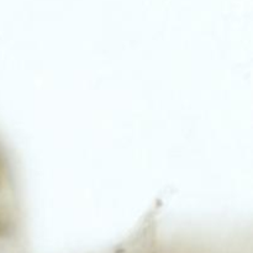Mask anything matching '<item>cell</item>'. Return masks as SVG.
I'll return each mask as SVG.
<instances>
[{
  "label": "cell",
  "instance_id": "6da1fadb",
  "mask_svg": "<svg viewBox=\"0 0 253 253\" xmlns=\"http://www.w3.org/2000/svg\"><path fill=\"white\" fill-rule=\"evenodd\" d=\"M116 253H157V252H152V251H148V250H136V251H132V250H126V251H120V252H116Z\"/></svg>",
  "mask_w": 253,
  "mask_h": 253
}]
</instances>
